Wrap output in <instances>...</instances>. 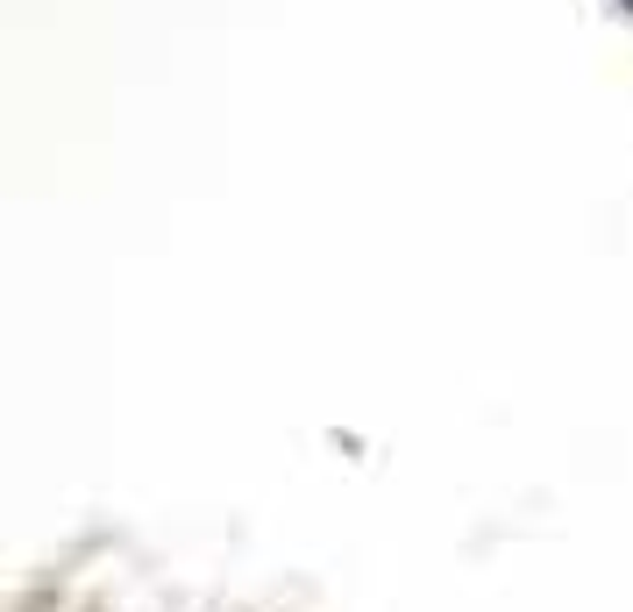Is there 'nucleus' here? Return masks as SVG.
Wrapping results in <instances>:
<instances>
[{"instance_id":"nucleus-1","label":"nucleus","mask_w":633,"mask_h":612,"mask_svg":"<svg viewBox=\"0 0 633 612\" xmlns=\"http://www.w3.org/2000/svg\"><path fill=\"white\" fill-rule=\"evenodd\" d=\"M620 8H626V14H633V0H620Z\"/></svg>"}]
</instances>
